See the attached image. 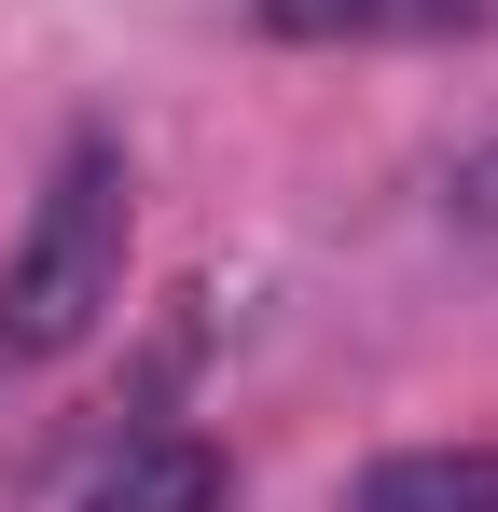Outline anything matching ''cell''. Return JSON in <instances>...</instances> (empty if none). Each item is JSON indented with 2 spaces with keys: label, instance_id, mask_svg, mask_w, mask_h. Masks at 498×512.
Returning a JSON list of instances; mask_svg holds the SVG:
<instances>
[{
  "label": "cell",
  "instance_id": "1",
  "mask_svg": "<svg viewBox=\"0 0 498 512\" xmlns=\"http://www.w3.org/2000/svg\"><path fill=\"white\" fill-rule=\"evenodd\" d=\"M111 291H125V139L83 125L56 153V180H42L14 263H0V346L14 360H70L111 319Z\"/></svg>",
  "mask_w": 498,
  "mask_h": 512
},
{
  "label": "cell",
  "instance_id": "2",
  "mask_svg": "<svg viewBox=\"0 0 498 512\" xmlns=\"http://www.w3.org/2000/svg\"><path fill=\"white\" fill-rule=\"evenodd\" d=\"M222 499H236V471H222V443H194V429L125 443V457L83 485V512H222Z\"/></svg>",
  "mask_w": 498,
  "mask_h": 512
},
{
  "label": "cell",
  "instance_id": "3",
  "mask_svg": "<svg viewBox=\"0 0 498 512\" xmlns=\"http://www.w3.org/2000/svg\"><path fill=\"white\" fill-rule=\"evenodd\" d=\"M346 512H498V443H429V457H374Z\"/></svg>",
  "mask_w": 498,
  "mask_h": 512
},
{
  "label": "cell",
  "instance_id": "4",
  "mask_svg": "<svg viewBox=\"0 0 498 512\" xmlns=\"http://www.w3.org/2000/svg\"><path fill=\"white\" fill-rule=\"evenodd\" d=\"M485 0H263L277 42H429V28H471Z\"/></svg>",
  "mask_w": 498,
  "mask_h": 512
},
{
  "label": "cell",
  "instance_id": "5",
  "mask_svg": "<svg viewBox=\"0 0 498 512\" xmlns=\"http://www.w3.org/2000/svg\"><path fill=\"white\" fill-rule=\"evenodd\" d=\"M443 208H457L471 236H498V139H485V153H457V167H443Z\"/></svg>",
  "mask_w": 498,
  "mask_h": 512
}]
</instances>
